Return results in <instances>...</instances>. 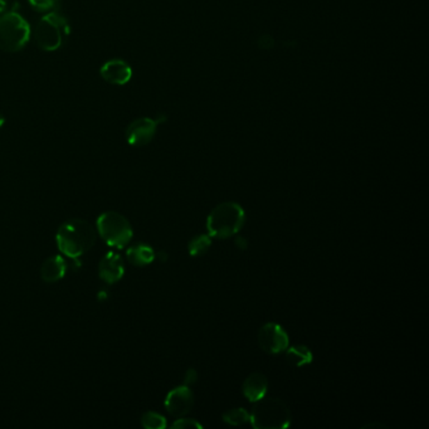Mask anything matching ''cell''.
<instances>
[{
    "label": "cell",
    "instance_id": "obj_24",
    "mask_svg": "<svg viewBox=\"0 0 429 429\" xmlns=\"http://www.w3.org/2000/svg\"><path fill=\"white\" fill-rule=\"evenodd\" d=\"M363 428H387V426H384V424H382V423L373 422L369 423V424H366V426H365V427H363Z\"/></svg>",
    "mask_w": 429,
    "mask_h": 429
},
{
    "label": "cell",
    "instance_id": "obj_21",
    "mask_svg": "<svg viewBox=\"0 0 429 429\" xmlns=\"http://www.w3.org/2000/svg\"><path fill=\"white\" fill-rule=\"evenodd\" d=\"M196 380H198V373L194 369H188L184 377V385L192 387L193 384L196 383Z\"/></svg>",
    "mask_w": 429,
    "mask_h": 429
},
{
    "label": "cell",
    "instance_id": "obj_4",
    "mask_svg": "<svg viewBox=\"0 0 429 429\" xmlns=\"http://www.w3.org/2000/svg\"><path fill=\"white\" fill-rule=\"evenodd\" d=\"M70 36V24L58 12L47 13L39 20L34 31L37 46L46 52L57 51Z\"/></svg>",
    "mask_w": 429,
    "mask_h": 429
},
{
    "label": "cell",
    "instance_id": "obj_20",
    "mask_svg": "<svg viewBox=\"0 0 429 429\" xmlns=\"http://www.w3.org/2000/svg\"><path fill=\"white\" fill-rule=\"evenodd\" d=\"M173 429H187V428H199L202 429L203 426L198 421H195L193 418H184L180 416L178 418L176 422L171 426Z\"/></svg>",
    "mask_w": 429,
    "mask_h": 429
},
{
    "label": "cell",
    "instance_id": "obj_16",
    "mask_svg": "<svg viewBox=\"0 0 429 429\" xmlns=\"http://www.w3.org/2000/svg\"><path fill=\"white\" fill-rule=\"evenodd\" d=\"M210 246H212V237L209 234L195 235L194 238L189 242V254L193 257H199L207 254Z\"/></svg>",
    "mask_w": 429,
    "mask_h": 429
},
{
    "label": "cell",
    "instance_id": "obj_10",
    "mask_svg": "<svg viewBox=\"0 0 429 429\" xmlns=\"http://www.w3.org/2000/svg\"><path fill=\"white\" fill-rule=\"evenodd\" d=\"M124 260L115 252L104 254L98 263V276L107 285H114L124 277Z\"/></svg>",
    "mask_w": 429,
    "mask_h": 429
},
{
    "label": "cell",
    "instance_id": "obj_5",
    "mask_svg": "<svg viewBox=\"0 0 429 429\" xmlns=\"http://www.w3.org/2000/svg\"><path fill=\"white\" fill-rule=\"evenodd\" d=\"M31 38V26L24 17L15 9L0 15V49L4 52H18L26 46Z\"/></svg>",
    "mask_w": 429,
    "mask_h": 429
},
{
    "label": "cell",
    "instance_id": "obj_19",
    "mask_svg": "<svg viewBox=\"0 0 429 429\" xmlns=\"http://www.w3.org/2000/svg\"><path fill=\"white\" fill-rule=\"evenodd\" d=\"M28 1L31 7L39 13L57 12L61 6V0H28Z\"/></svg>",
    "mask_w": 429,
    "mask_h": 429
},
{
    "label": "cell",
    "instance_id": "obj_18",
    "mask_svg": "<svg viewBox=\"0 0 429 429\" xmlns=\"http://www.w3.org/2000/svg\"><path fill=\"white\" fill-rule=\"evenodd\" d=\"M141 424L146 429H164L166 427V418L156 412H146L141 416Z\"/></svg>",
    "mask_w": 429,
    "mask_h": 429
},
{
    "label": "cell",
    "instance_id": "obj_1",
    "mask_svg": "<svg viewBox=\"0 0 429 429\" xmlns=\"http://www.w3.org/2000/svg\"><path fill=\"white\" fill-rule=\"evenodd\" d=\"M98 233L85 219H71L59 227L56 241L59 251L68 258H78L87 254L96 243Z\"/></svg>",
    "mask_w": 429,
    "mask_h": 429
},
{
    "label": "cell",
    "instance_id": "obj_25",
    "mask_svg": "<svg viewBox=\"0 0 429 429\" xmlns=\"http://www.w3.org/2000/svg\"><path fill=\"white\" fill-rule=\"evenodd\" d=\"M3 124H4V118H3V117L0 116V127H1V126H3Z\"/></svg>",
    "mask_w": 429,
    "mask_h": 429
},
{
    "label": "cell",
    "instance_id": "obj_9",
    "mask_svg": "<svg viewBox=\"0 0 429 429\" xmlns=\"http://www.w3.org/2000/svg\"><path fill=\"white\" fill-rule=\"evenodd\" d=\"M194 405V394L190 387L180 385L170 390L165 398V408L169 412L170 416L180 418L187 416Z\"/></svg>",
    "mask_w": 429,
    "mask_h": 429
},
{
    "label": "cell",
    "instance_id": "obj_2",
    "mask_svg": "<svg viewBox=\"0 0 429 429\" xmlns=\"http://www.w3.org/2000/svg\"><path fill=\"white\" fill-rule=\"evenodd\" d=\"M246 221L241 204L224 202L212 209L207 218V229L212 238L227 240L241 231Z\"/></svg>",
    "mask_w": 429,
    "mask_h": 429
},
{
    "label": "cell",
    "instance_id": "obj_6",
    "mask_svg": "<svg viewBox=\"0 0 429 429\" xmlns=\"http://www.w3.org/2000/svg\"><path fill=\"white\" fill-rule=\"evenodd\" d=\"M98 232L110 247L117 249L126 247L134 235L130 221L117 212H106L98 217Z\"/></svg>",
    "mask_w": 429,
    "mask_h": 429
},
{
    "label": "cell",
    "instance_id": "obj_11",
    "mask_svg": "<svg viewBox=\"0 0 429 429\" xmlns=\"http://www.w3.org/2000/svg\"><path fill=\"white\" fill-rule=\"evenodd\" d=\"M100 75L111 85L123 86L132 77V68L123 59H111L101 67Z\"/></svg>",
    "mask_w": 429,
    "mask_h": 429
},
{
    "label": "cell",
    "instance_id": "obj_8",
    "mask_svg": "<svg viewBox=\"0 0 429 429\" xmlns=\"http://www.w3.org/2000/svg\"><path fill=\"white\" fill-rule=\"evenodd\" d=\"M260 350L267 354H281L290 346V338L282 326L276 322H267L262 326L257 335Z\"/></svg>",
    "mask_w": 429,
    "mask_h": 429
},
{
    "label": "cell",
    "instance_id": "obj_12",
    "mask_svg": "<svg viewBox=\"0 0 429 429\" xmlns=\"http://www.w3.org/2000/svg\"><path fill=\"white\" fill-rule=\"evenodd\" d=\"M267 389H268V380L266 375L262 373L249 374L242 385L243 396L252 403L266 397Z\"/></svg>",
    "mask_w": 429,
    "mask_h": 429
},
{
    "label": "cell",
    "instance_id": "obj_14",
    "mask_svg": "<svg viewBox=\"0 0 429 429\" xmlns=\"http://www.w3.org/2000/svg\"><path fill=\"white\" fill-rule=\"evenodd\" d=\"M127 260L131 265L137 267L148 266L153 260H155V252L154 249L143 244V243H137L135 246H131L127 252H126Z\"/></svg>",
    "mask_w": 429,
    "mask_h": 429
},
{
    "label": "cell",
    "instance_id": "obj_23",
    "mask_svg": "<svg viewBox=\"0 0 429 429\" xmlns=\"http://www.w3.org/2000/svg\"><path fill=\"white\" fill-rule=\"evenodd\" d=\"M9 6H10L9 0H0V14L6 13V12H8V9H9Z\"/></svg>",
    "mask_w": 429,
    "mask_h": 429
},
{
    "label": "cell",
    "instance_id": "obj_7",
    "mask_svg": "<svg viewBox=\"0 0 429 429\" xmlns=\"http://www.w3.org/2000/svg\"><path fill=\"white\" fill-rule=\"evenodd\" d=\"M166 121V117L162 115L157 118H150V117H141L132 121L125 132L126 141L130 143L131 146L141 148L153 141L155 137L156 129L160 124Z\"/></svg>",
    "mask_w": 429,
    "mask_h": 429
},
{
    "label": "cell",
    "instance_id": "obj_3",
    "mask_svg": "<svg viewBox=\"0 0 429 429\" xmlns=\"http://www.w3.org/2000/svg\"><path fill=\"white\" fill-rule=\"evenodd\" d=\"M249 422L256 429H285L291 424V410L279 398L263 397L254 402Z\"/></svg>",
    "mask_w": 429,
    "mask_h": 429
},
{
    "label": "cell",
    "instance_id": "obj_13",
    "mask_svg": "<svg viewBox=\"0 0 429 429\" xmlns=\"http://www.w3.org/2000/svg\"><path fill=\"white\" fill-rule=\"evenodd\" d=\"M67 272V262L62 256H52L47 258L40 267L42 280L53 283L62 280Z\"/></svg>",
    "mask_w": 429,
    "mask_h": 429
},
{
    "label": "cell",
    "instance_id": "obj_15",
    "mask_svg": "<svg viewBox=\"0 0 429 429\" xmlns=\"http://www.w3.org/2000/svg\"><path fill=\"white\" fill-rule=\"evenodd\" d=\"M287 361L292 366L299 368L304 365L311 364L312 351L310 350L309 346L306 345H295V346H288L286 349Z\"/></svg>",
    "mask_w": 429,
    "mask_h": 429
},
{
    "label": "cell",
    "instance_id": "obj_22",
    "mask_svg": "<svg viewBox=\"0 0 429 429\" xmlns=\"http://www.w3.org/2000/svg\"><path fill=\"white\" fill-rule=\"evenodd\" d=\"M234 244H235V247L238 248V249L244 251V249H247L248 241L244 237H237V238L234 240Z\"/></svg>",
    "mask_w": 429,
    "mask_h": 429
},
{
    "label": "cell",
    "instance_id": "obj_17",
    "mask_svg": "<svg viewBox=\"0 0 429 429\" xmlns=\"http://www.w3.org/2000/svg\"><path fill=\"white\" fill-rule=\"evenodd\" d=\"M223 421L231 426H243L249 422V413L244 408H233L223 414Z\"/></svg>",
    "mask_w": 429,
    "mask_h": 429
}]
</instances>
